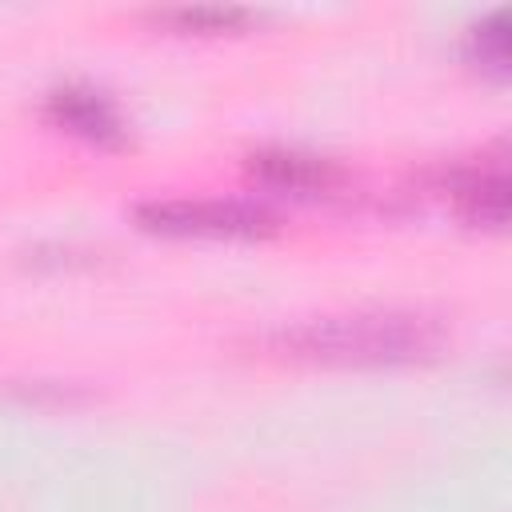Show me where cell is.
<instances>
[{
    "instance_id": "obj_1",
    "label": "cell",
    "mask_w": 512,
    "mask_h": 512,
    "mask_svg": "<svg viewBox=\"0 0 512 512\" xmlns=\"http://www.w3.org/2000/svg\"><path fill=\"white\" fill-rule=\"evenodd\" d=\"M264 348L292 360L324 364H408L428 360L444 344V324L424 312H348L284 324L260 336Z\"/></svg>"
},
{
    "instance_id": "obj_2",
    "label": "cell",
    "mask_w": 512,
    "mask_h": 512,
    "mask_svg": "<svg viewBox=\"0 0 512 512\" xmlns=\"http://www.w3.org/2000/svg\"><path fill=\"white\" fill-rule=\"evenodd\" d=\"M136 220L172 236H260L276 228V212L256 200H144Z\"/></svg>"
},
{
    "instance_id": "obj_3",
    "label": "cell",
    "mask_w": 512,
    "mask_h": 512,
    "mask_svg": "<svg viewBox=\"0 0 512 512\" xmlns=\"http://www.w3.org/2000/svg\"><path fill=\"white\" fill-rule=\"evenodd\" d=\"M44 112L56 128H68L92 144H120L124 140V120H120L116 100L92 84L72 80V84L52 88L44 100Z\"/></svg>"
},
{
    "instance_id": "obj_4",
    "label": "cell",
    "mask_w": 512,
    "mask_h": 512,
    "mask_svg": "<svg viewBox=\"0 0 512 512\" xmlns=\"http://www.w3.org/2000/svg\"><path fill=\"white\" fill-rule=\"evenodd\" d=\"M440 188L456 204V212L472 224L500 228L508 220V176L504 164H460L440 172Z\"/></svg>"
},
{
    "instance_id": "obj_5",
    "label": "cell",
    "mask_w": 512,
    "mask_h": 512,
    "mask_svg": "<svg viewBox=\"0 0 512 512\" xmlns=\"http://www.w3.org/2000/svg\"><path fill=\"white\" fill-rule=\"evenodd\" d=\"M248 164L264 184H276L288 192H328L340 184V168L332 160L300 148H260L252 152Z\"/></svg>"
},
{
    "instance_id": "obj_6",
    "label": "cell",
    "mask_w": 512,
    "mask_h": 512,
    "mask_svg": "<svg viewBox=\"0 0 512 512\" xmlns=\"http://www.w3.org/2000/svg\"><path fill=\"white\" fill-rule=\"evenodd\" d=\"M160 24H176V28H192V32H224V28H240L252 20L248 8H232V4H184V8H156L152 12Z\"/></svg>"
},
{
    "instance_id": "obj_7",
    "label": "cell",
    "mask_w": 512,
    "mask_h": 512,
    "mask_svg": "<svg viewBox=\"0 0 512 512\" xmlns=\"http://www.w3.org/2000/svg\"><path fill=\"white\" fill-rule=\"evenodd\" d=\"M472 56L480 60V64H488V68H504L508 64V20H504V12H492V16H484L476 28H472Z\"/></svg>"
}]
</instances>
